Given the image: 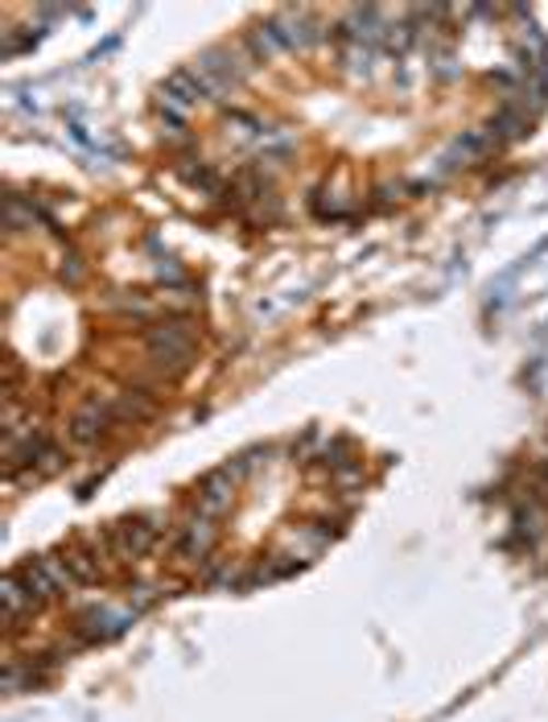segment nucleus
<instances>
[{
  "label": "nucleus",
  "instance_id": "obj_2",
  "mask_svg": "<svg viewBox=\"0 0 548 722\" xmlns=\"http://www.w3.org/2000/svg\"><path fill=\"white\" fill-rule=\"evenodd\" d=\"M161 528L149 516H132V521H120L112 524V533H107V542L116 545L125 558H144L153 545H158Z\"/></svg>",
  "mask_w": 548,
  "mask_h": 722
},
{
  "label": "nucleus",
  "instance_id": "obj_1",
  "mask_svg": "<svg viewBox=\"0 0 548 722\" xmlns=\"http://www.w3.org/2000/svg\"><path fill=\"white\" fill-rule=\"evenodd\" d=\"M116 421V414H112V400H83L79 409H74L71 426H67V433H71L74 446H91V442H100L104 438V430Z\"/></svg>",
  "mask_w": 548,
  "mask_h": 722
}]
</instances>
